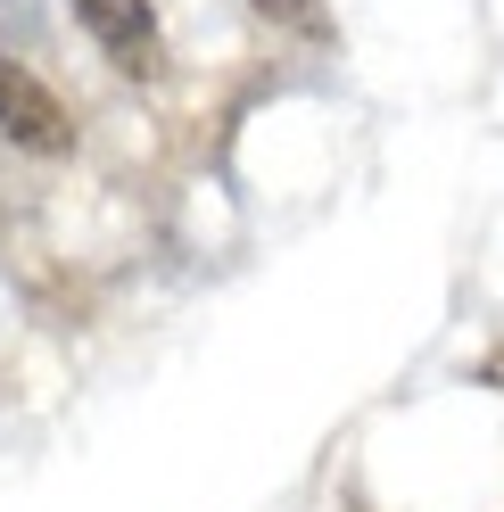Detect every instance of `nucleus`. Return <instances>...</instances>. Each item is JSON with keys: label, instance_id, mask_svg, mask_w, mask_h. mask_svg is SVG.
Segmentation results:
<instances>
[{"label": "nucleus", "instance_id": "nucleus-3", "mask_svg": "<svg viewBox=\"0 0 504 512\" xmlns=\"http://www.w3.org/2000/svg\"><path fill=\"white\" fill-rule=\"evenodd\" d=\"M265 17H314V0H257Z\"/></svg>", "mask_w": 504, "mask_h": 512}, {"label": "nucleus", "instance_id": "nucleus-1", "mask_svg": "<svg viewBox=\"0 0 504 512\" xmlns=\"http://www.w3.org/2000/svg\"><path fill=\"white\" fill-rule=\"evenodd\" d=\"M0 133L17 149H34V157H67L75 149V116L58 108V91L34 67H17L9 50H0Z\"/></svg>", "mask_w": 504, "mask_h": 512}, {"label": "nucleus", "instance_id": "nucleus-2", "mask_svg": "<svg viewBox=\"0 0 504 512\" xmlns=\"http://www.w3.org/2000/svg\"><path fill=\"white\" fill-rule=\"evenodd\" d=\"M75 25L116 58L124 75H149L157 67V9H149V0H75Z\"/></svg>", "mask_w": 504, "mask_h": 512}]
</instances>
